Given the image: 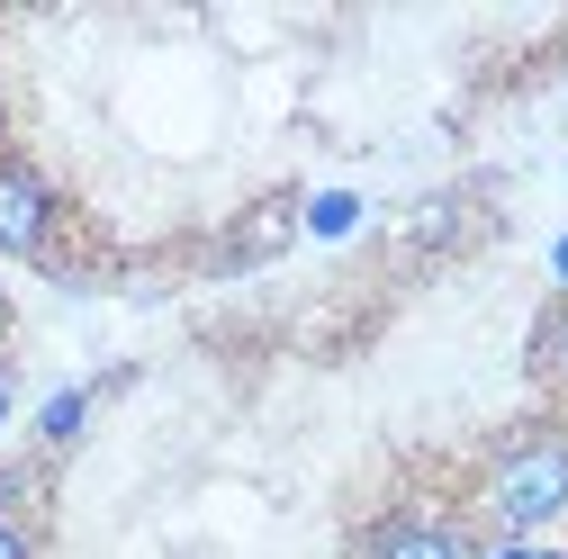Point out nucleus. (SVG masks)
Masks as SVG:
<instances>
[{
  "label": "nucleus",
  "mask_w": 568,
  "mask_h": 559,
  "mask_svg": "<svg viewBox=\"0 0 568 559\" xmlns=\"http://www.w3.org/2000/svg\"><path fill=\"white\" fill-rule=\"evenodd\" d=\"M0 425H10V362H0Z\"/></svg>",
  "instance_id": "0eeeda50"
},
{
  "label": "nucleus",
  "mask_w": 568,
  "mask_h": 559,
  "mask_svg": "<svg viewBox=\"0 0 568 559\" xmlns=\"http://www.w3.org/2000/svg\"><path fill=\"white\" fill-rule=\"evenodd\" d=\"M0 559H37V541H28V524H19V515H0Z\"/></svg>",
  "instance_id": "423d86ee"
},
{
  "label": "nucleus",
  "mask_w": 568,
  "mask_h": 559,
  "mask_svg": "<svg viewBox=\"0 0 568 559\" xmlns=\"http://www.w3.org/2000/svg\"><path fill=\"white\" fill-rule=\"evenodd\" d=\"M0 334H10V298H0Z\"/></svg>",
  "instance_id": "6e6552de"
},
{
  "label": "nucleus",
  "mask_w": 568,
  "mask_h": 559,
  "mask_svg": "<svg viewBox=\"0 0 568 559\" xmlns=\"http://www.w3.org/2000/svg\"><path fill=\"white\" fill-rule=\"evenodd\" d=\"M541 370L568 388V307H559V316H550V334H541Z\"/></svg>",
  "instance_id": "20e7f679"
},
{
  "label": "nucleus",
  "mask_w": 568,
  "mask_h": 559,
  "mask_svg": "<svg viewBox=\"0 0 568 559\" xmlns=\"http://www.w3.org/2000/svg\"><path fill=\"white\" fill-rule=\"evenodd\" d=\"M45 244H54V181L28 154H0V253L45 262Z\"/></svg>",
  "instance_id": "f03ea898"
},
{
  "label": "nucleus",
  "mask_w": 568,
  "mask_h": 559,
  "mask_svg": "<svg viewBox=\"0 0 568 559\" xmlns=\"http://www.w3.org/2000/svg\"><path fill=\"white\" fill-rule=\"evenodd\" d=\"M362 559H469V541L443 515H379L362 532Z\"/></svg>",
  "instance_id": "7ed1b4c3"
},
{
  "label": "nucleus",
  "mask_w": 568,
  "mask_h": 559,
  "mask_svg": "<svg viewBox=\"0 0 568 559\" xmlns=\"http://www.w3.org/2000/svg\"><path fill=\"white\" fill-rule=\"evenodd\" d=\"M487 515L496 532H541L568 515V434H524L487 469Z\"/></svg>",
  "instance_id": "f257e3e1"
},
{
  "label": "nucleus",
  "mask_w": 568,
  "mask_h": 559,
  "mask_svg": "<svg viewBox=\"0 0 568 559\" xmlns=\"http://www.w3.org/2000/svg\"><path fill=\"white\" fill-rule=\"evenodd\" d=\"M73 425H82V397H54L45 406V443H73Z\"/></svg>",
  "instance_id": "39448f33"
}]
</instances>
